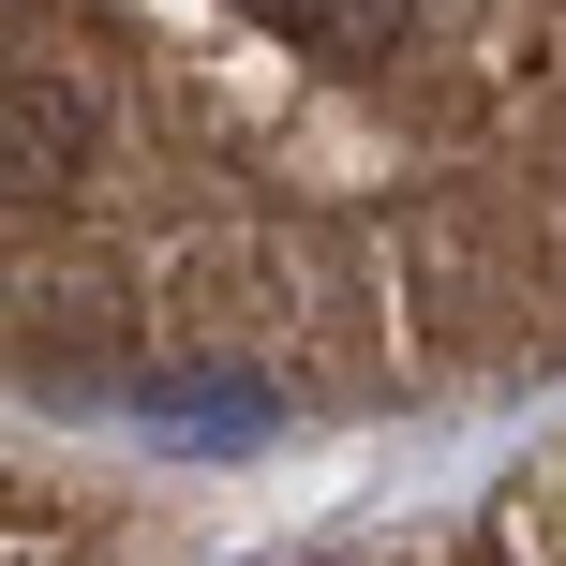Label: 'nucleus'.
I'll use <instances>...</instances> for the list:
<instances>
[{
	"label": "nucleus",
	"mask_w": 566,
	"mask_h": 566,
	"mask_svg": "<svg viewBox=\"0 0 566 566\" xmlns=\"http://www.w3.org/2000/svg\"><path fill=\"white\" fill-rule=\"evenodd\" d=\"M462 566H522V552H507V537H462Z\"/></svg>",
	"instance_id": "7ed1b4c3"
},
{
	"label": "nucleus",
	"mask_w": 566,
	"mask_h": 566,
	"mask_svg": "<svg viewBox=\"0 0 566 566\" xmlns=\"http://www.w3.org/2000/svg\"><path fill=\"white\" fill-rule=\"evenodd\" d=\"M0 135H15V195H75L90 149H105V105H90L75 60L30 45V60H15V105H0Z\"/></svg>",
	"instance_id": "f257e3e1"
},
{
	"label": "nucleus",
	"mask_w": 566,
	"mask_h": 566,
	"mask_svg": "<svg viewBox=\"0 0 566 566\" xmlns=\"http://www.w3.org/2000/svg\"><path fill=\"white\" fill-rule=\"evenodd\" d=\"M269 30H298L328 60H388V45H418V0H269Z\"/></svg>",
	"instance_id": "f03ea898"
}]
</instances>
